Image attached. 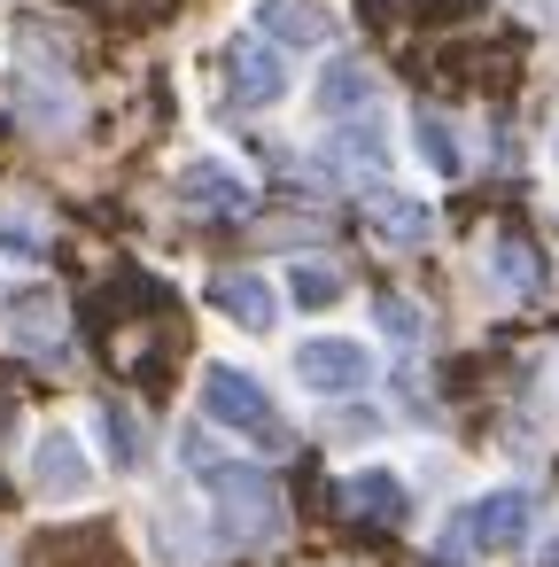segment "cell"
<instances>
[{
    "label": "cell",
    "mask_w": 559,
    "mask_h": 567,
    "mask_svg": "<svg viewBox=\"0 0 559 567\" xmlns=\"http://www.w3.org/2000/svg\"><path fill=\"white\" fill-rule=\"evenodd\" d=\"M179 466L203 482V497H210V520H218V544H241V551H257V544H272L280 528H288V505H280V482L265 474V466H249V458H226L203 427H187L179 435Z\"/></svg>",
    "instance_id": "cell-1"
},
{
    "label": "cell",
    "mask_w": 559,
    "mask_h": 567,
    "mask_svg": "<svg viewBox=\"0 0 559 567\" xmlns=\"http://www.w3.org/2000/svg\"><path fill=\"white\" fill-rule=\"evenodd\" d=\"M195 404H203V420H210L218 435H234V443H249V451H265V458L296 451V427L280 420L272 389H265L249 365H234V358H210V365H203Z\"/></svg>",
    "instance_id": "cell-2"
},
{
    "label": "cell",
    "mask_w": 559,
    "mask_h": 567,
    "mask_svg": "<svg viewBox=\"0 0 559 567\" xmlns=\"http://www.w3.org/2000/svg\"><path fill=\"white\" fill-rule=\"evenodd\" d=\"M528 536H536V497L505 482V489L466 497V505L443 520V536H435V544H443L451 559H505V551H520Z\"/></svg>",
    "instance_id": "cell-3"
},
{
    "label": "cell",
    "mask_w": 559,
    "mask_h": 567,
    "mask_svg": "<svg viewBox=\"0 0 559 567\" xmlns=\"http://www.w3.org/2000/svg\"><path fill=\"white\" fill-rule=\"evenodd\" d=\"M288 365H296V389H311V396H358V389H373V350L358 334H303Z\"/></svg>",
    "instance_id": "cell-4"
},
{
    "label": "cell",
    "mask_w": 559,
    "mask_h": 567,
    "mask_svg": "<svg viewBox=\"0 0 559 567\" xmlns=\"http://www.w3.org/2000/svg\"><path fill=\"white\" fill-rule=\"evenodd\" d=\"M24 474H32V497L40 505H86L94 497V458H86L79 427H40Z\"/></svg>",
    "instance_id": "cell-5"
},
{
    "label": "cell",
    "mask_w": 559,
    "mask_h": 567,
    "mask_svg": "<svg viewBox=\"0 0 559 567\" xmlns=\"http://www.w3.org/2000/svg\"><path fill=\"white\" fill-rule=\"evenodd\" d=\"M172 195L187 203V210H210V218H234V210H249L257 203V179L234 164V156H218V148H203V156H187L179 172H172Z\"/></svg>",
    "instance_id": "cell-6"
},
{
    "label": "cell",
    "mask_w": 559,
    "mask_h": 567,
    "mask_svg": "<svg viewBox=\"0 0 559 567\" xmlns=\"http://www.w3.org/2000/svg\"><path fill=\"white\" fill-rule=\"evenodd\" d=\"M249 24H257L265 48H296V55L342 40V9H334V0H257Z\"/></svg>",
    "instance_id": "cell-7"
},
{
    "label": "cell",
    "mask_w": 559,
    "mask_h": 567,
    "mask_svg": "<svg viewBox=\"0 0 559 567\" xmlns=\"http://www.w3.org/2000/svg\"><path fill=\"white\" fill-rule=\"evenodd\" d=\"M0 334H9V350H24V358H63L71 350V327H63V296H48V288H17L9 303H0Z\"/></svg>",
    "instance_id": "cell-8"
},
{
    "label": "cell",
    "mask_w": 559,
    "mask_h": 567,
    "mask_svg": "<svg viewBox=\"0 0 559 567\" xmlns=\"http://www.w3.org/2000/svg\"><path fill=\"white\" fill-rule=\"evenodd\" d=\"M327 172L334 179H350V187H381V172H389V141H381V110H358V117H342L334 133H327Z\"/></svg>",
    "instance_id": "cell-9"
},
{
    "label": "cell",
    "mask_w": 559,
    "mask_h": 567,
    "mask_svg": "<svg viewBox=\"0 0 559 567\" xmlns=\"http://www.w3.org/2000/svg\"><path fill=\"white\" fill-rule=\"evenodd\" d=\"M226 94H234V110H272V102L288 94V55L265 48L257 32H241V40L226 48Z\"/></svg>",
    "instance_id": "cell-10"
},
{
    "label": "cell",
    "mask_w": 559,
    "mask_h": 567,
    "mask_svg": "<svg viewBox=\"0 0 559 567\" xmlns=\"http://www.w3.org/2000/svg\"><path fill=\"white\" fill-rule=\"evenodd\" d=\"M373 102H381V71L358 63V55H327V71H319V86H311V110H319L327 125H342V117H358V110H373Z\"/></svg>",
    "instance_id": "cell-11"
},
{
    "label": "cell",
    "mask_w": 559,
    "mask_h": 567,
    "mask_svg": "<svg viewBox=\"0 0 559 567\" xmlns=\"http://www.w3.org/2000/svg\"><path fill=\"white\" fill-rule=\"evenodd\" d=\"M210 303H218L241 334H272V327H280V296H272L265 272H218V280H210Z\"/></svg>",
    "instance_id": "cell-12"
},
{
    "label": "cell",
    "mask_w": 559,
    "mask_h": 567,
    "mask_svg": "<svg viewBox=\"0 0 559 567\" xmlns=\"http://www.w3.org/2000/svg\"><path fill=\"white\" fill-rule=\"evenodd\" d=\"M365 218H373V234H381L389 249H427V241H435V210H427L420 195L373 187V195H365Z\"/></svg>",
    "instance_id": "cell-13"
},
{
    "label": "cell",
    "mask_w": 559,
    "mask_h": 567,
    "mask_svg": "<svg viewBox=\"0 0 559 567\" xmlns=\"http://www.w3.org/2000/svg\"><path fill=\"white\" fill-rule=\"evenodd\" d=\"M342 505H350L358 520H404V513H412V489H404L396 466H350V474H342Z\"/></svg>",
    "instance_id": "cell-14"
},
{
    "label": "cell",
    "mask_w": 559,
    "mask_h": 567,
    "mask_svg": "<svg viewBox=\"0 0 559 567\" xmlns=\"http://www.w3.org/2000/svg\"><path fill=\"white\" fill-rule=\"evenodd\" d=\"M9 102H17V117L32 125V133H71L79 125V102H71V86H48V79H9Z\"/></svg>",
    "instance_id": "cell-15"
},
{
    "label": "cell",
    "mask_w": 559,
    "mask_h": 567,
    "mask_svg": "<svg viewBox=\"0 0 559 567\" xmlns=\"http://www.w3.org/2000/svg\"><path fill=\"white\" fill-rule=\"evenodd\" d=\"M94 443H102V458H110L117 474H133V466L148 458L141 412H133V404H117V396H102V404H94Z\"/></svg>",
    "instance_id": "cell-16"
},
{
    "label": "cell",
    "mask_w": 559,
    "mask_h": 567,
    "mask_svg": "<svg viewBox=\"0 0 559 567\" xmlns=\"http://www.w3.org/2000/svg\"><path fill=\"white\" fill-rule=\"evenodd\" d=\"M489 272H497V288H505V296H520V303H536V296H544V249H536V241H520V234H497V241H489Z\"/></svg>",
    "instance_id": "cell-17"
},
{
    "label": "cell",
    "mask_w": 559,
    "mask_h": 567,
    "mask_svg": "<svg viewBox=\"0 0 559 567\" xmlns=\"http://www.w3.org/2000/svg\"><path fill=\"white\" fill-rule=\"evenodd\" d=\"M412 156L435 172V179H458L466 172V148H458V125L443 110H412Z\"/></svg>",
    "instance_id": "cell-18"
},
{
    "label": "cell",
    "mask_w": 559,
    "mask_h": 567,
    "mask_svg": "<svg viewBox=\"0 0 559 567\" xmlns=\"http://www.w3.org/2000/svg\"><path fill=\"white\" fill-rule=\"evenodd\" d=\"M280 288H288V303H296V311H334V303L350 296V280H342V265H327V257H296Z\"/></svg>",
    "instance_id": "cell-19"
},
{
    "label": "cell",
    "mask_w": 559,
    "mask_h": 567,
    "mask_svg": "<svg viewBox=\"0 0 559 567\" xmlns=\"http://www.w3.org/2000/svg\"><path fill=\"white\" fill-rule=\"evenodd\" d=\"M0 257L9 265H40L48 257V226L32 203H0Z\"/></svg>",
    "instance_id": "cell-20"
},
{
    "label": "cell",
    "mask_w": 559,
    "mask_h": 567,
    "mask_svg": "<svg viewBox=\"0 0 559 567\" xmlns=\"http://www.w3.org/2000/svg\"><path fill=\"white\" fill-rule=\"evenodd\" d=\"M373 327H381L389 342H404V350L427 342V311H420L412 296H373Z\"/></svg>",
    "instance_id": "cell-21"
},
{
    "label": "cell",
    "mask_w": 559,
    "mask_h": 567,
    "mask_svg": "<svg viewBox=\"0 0 559 567\" xmlns=\"http://www.w3.org/2000/svg\"><path fill=\"white\" fill-rule=\"evenodd\" d=\"M536 567H559V536H544V551H536Z\"/></svg>",
    "instance_id": "cell-22"
}]
</instances>
